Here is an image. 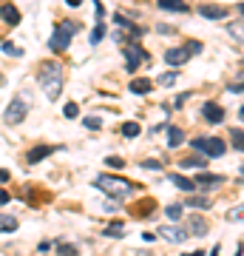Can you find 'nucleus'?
<instances>
[{"label":"nucleus","instance_id":"7c9ffc66","mask_svg":"<svg viewBox=\"0 0 244 256\" xmlns=\"http://www.w3.org/2000/svg\"><path fill=\"white\" fill-rule=\"evenodd\" d=\"M3 51H6V54H12V57H20V54H23V49H17L15 43H3Z\"/></svg>","mask_w":244,"mask_h":256},{"label":"nucleus","instance_id":"bb28decb","mask_svg":"<svg viewBox=\"0 0 244 256\" xmlns=\"http://www.w3.org/2000/svg\"><path fill=\"white\" fill-rule=\"evenodd\" d=\"M139 131H142V128H139L136 122H125V125H122V134L125 137H139Z\"/></svg>","mask_w":244,"mask_h":256},{"label":"nucleus","instance_id":"7ed1b4c3","mask_svg":"<svg viewBox=\"0 0 244 256\" xmlns=\"http://www.w3.org/2000/svg\"><path fill=\"white\" fill-rule=\"evenodd\" d=\"M77 34V26L71 23V20H63L57 29H54V34H51L49 40V49L51 51H65L68 46H71V37Z\"/></svg>","mask_w":244,"mask_h":256},{"label":"nucleus","instance_id":"f3484780","mask_svg":"<svg viewBox=\"0 0 244 256\" xmlns=\"http://www.w3.org/2000/svg\"><path fill=\"white\" fill-rule=\"evenodd\" d=\"M12 231H17V219L9 214H0V234H12Z\"/></svg>","mask_w":244,"mask_h":256},{"label":"nucleus","instance_id":"4be33fe9","mask_svg":"<svg viewBox=\"0 0 244 256\" xmlns=\"http://www.w3.org/2000/svg\"><path fill=\"white\" fill-rule=\"evenodd\" d=\"M182 208H185V205H168V208H165V214H168V219H182V214H185V211H182Z\"/></svg>","mask_w":244,"mask_h":256},{"label":"nucleus","instance_id":"f03ea898","mask_svg":"<svg viewBox=\"0 0 244 256\" xmlns=\"http://www.w3.org/2000/svg\"><path fill=\"white\" fill-rule=\"evenodd\" d=\"M94 185H97L99 191H105L108 197H114V199H125V197H131V194L136 191V185H131V182L119 179V177H108V174H99Z\"/></svg>","mask_w":244,"mask_h":256},{"label":"nucleus","instance_id":"393cba45","mask_svg":"<svg viewBox=\"0 0 244 256\" xmlns=\"http://www.w3.org/2000/svg\"><path fill=\"white\" fill-rule=\"evenodd\" d=\"M54 248H57V251H60V254H63V256H71V254H77V245H68V242H57Z\"/></svg>","mask_w":244,"mask_h":256},{"label":"nucleus","instance_id":"0eeeda50","mask_svg":"<svg viewBox=\"0 0 244 256\" xmlns=\"http://www.w3.org/2000/svg\"><path fill=\"white\" fill-rule=\"evenodd\" d=\"M190 54H193V51L188 49V46L168 49V51H165V63H168V66H182V63H188V60H190Z\"/></svg>","mask_w":244,"mask_h":256},{"label":"nucleus","instance_id":"2f4dec72","mask_svg":"<svg viewBox=\"0 0 244 256\" xmlns=\"http://www.w3.org/2000/svg\"><path fill=\"white\" fill-rule=\"evenodd\" d=\"M207 199H205V197H190V208H207Z\"/></svg>","mask_w":244,"mask_h":256},{"label":"nucleus","instance_id":"f704fd0d","mask_svg":"<svg viewBox=\"0 0 244 256\" xmlns=\"http://www.w3.org/2000/svg\"><path fill=\"white\" fill-rule=\"evenodd\" d=\"M94 12H97V20H102V17H105V6H102L99 0H94Z\"/></svg>","mask_w":244,"mask_h":256},{"label":"nucleus","instance_id":"5701e85b","mask_svg":"<svg viewBox=\"0 0 244 256\" xmlns=\"http://www.w3.org/2000/svg\"><path fill=\"white\" fill-rule=\"evenodd\" d=\"M102 37H105V26H102V20H99L97 26H94V32H91V46H97Z\"/></svg>","mask_w":244,"mask_h":256},{"label":"nucleus","instance_id":"e433bc0d","mask_svg":"<svg viewBox=\"0 0 244 256\" xmlns=\"http://www.w3.org/2000/svg\"><path fill=\"white\" fill-rule=\"evenodd\" d=\"M188 49L193 51V54H199V51H202V43H199V40H193V43H188Z\"/></svg>","mask_w":244,"mask_h":256},{"label":"nucleus","instance_id":"79ce46f5","mask_svg":"<svg viewBox=\"0 0 244 256\" xmlns=\"http://www.w3.org/2000/svg\"><path fill=\"white\" fill-rule=\"evenodd\" d=\"M239 117H242V119H244V105H242V111H239Z\"/></svg>","mask_w":244,"mask_h":256},{"label":"nucleus","instance_id":"a19ab883","mask_svg":"<svg viewBox=\"0 0 244 256\" xmlns=\"http://www.w3.org/2000/svg\"><path fill=\"white\" fill-rule=\"evenodd\" d=\"M65 3H68L71 9H77V6H80V0H65Z\"/></svg>","mask_w":244,"mask_h":256},{"label":"nucleus","instance_id":"f8f14e48","mask_svg":"<svg viewBox=\"0 0 244 256\" xmlns=\"http://www.w3.org/2000/svg\"><path fill=\"white\" fill-rule=\"evenodd\" d=\"M182 142H185V131L176 128V125H170L168 128V148H179Z\"/></svg>","mask_w":244,"mask_h":256},{"label":"nucleus","instance_id":"2eb2a0df","mask_svg":"<svg viewBox=\"0 0 244 256\" xmlns=\"http://www.w3.org/2000/svg\"><path fill=\"white\" fill-rule=\"evenodd\" d=\"M156 6L165 9V12H182V15L188 12V3H185V0H159Z\"/></svg>","mask_w":244,"mask_h":256},{"label":"nucleus","instance_id":"9d476101","mask_svg":"<svg viewBox=\"0 0 244 256\" xmlns=\"http://www.w3.org/2000/svg\"><path fill=\"white\" fill-rule=\"evenodd\" d=\"M199 15H202V17H207V20H222V17H227V9L205 3V6H199Z\"/></svg>","mask_w":244,"mask_h":256},{"label":"nucleus","instance_id":"ddd939ff","mask_svg":"<svg viewBox=\"0 0 244 256\" xmlns=\"http://www.w3.org/2000/svg\"><path fill=\"white\" fill-rule=\"evenodd\" d=\"M188 231H190L193 236H205V234H207V222L202 219V217H190V222H188Z\"/></svg>","mask_w":244,"mask_h":256},{"label":"nucleus","instance_id":"20e7f679","mask_svg":"<svg viewBox=\"0 0 244 256\" xmlns=\"http://www.w3.org/2000/svg\"><path fill=\"white\" fill-rule=\"evenodd\" d=\"M190 148L207 154V157H222V154L227 151V145H225L222 139H216V137H199V139H190Z\"/></svg>","mask_w":244,"mask_h":256},{"label":"nucleus","instance_id":"f257e3e1","mask_svg":"<svg viewBox=\"0 0 244 256\" xmlns=\"http://www.w3.org/2000/svg\"><path fill=\"white\" fill-rule=\"evenodd\" d=\"M37 83L43 85V91H46L51 100H54V97L63 91V71H60V66L43 63V66H40V71H37Z\"/></svg>","mask_w":244,"mask_h":256},{"label":"nucleus","instance_id":"412c9836","mask_svg":"<svg viewBox=\"0 0 244 256\" xmlns=\"http://www.w3.org/2000/svg\"><path fill=\"white\" fill-rule=\"evenodd\" d=\"M179 165H182V168H205L207 162H205L202 157H185V159H182Z\"/></svg>","mask_w":244,"mask_h":256},{"label":"nucleus","instance_id":"c756f323","mask_svg":"<svg viewBox=\"0 0 244 256\" xmlns=\"http://www.w3.org/2000/svg\"><path fill=\"white\" fill-rule=\"evenodd\" d=\"M82 122H85V128H91V131H97V128H102V119H99V117H85Z\"/></svg>","mask_w":244,"mask_h":256},{"label":"nucleus","instance_id":"6e6552de","mask_svg":"<svg viewBox=\"0 0 244 256\" xmlns=\"http://www.w3.org/2000/svg\"><path fill=\"white\" fill-rule=\"evenodd\" d=\"M159 236L168 239V242H176V245H182L185 239L190 236V231H185V228H179V225H165L162 231H159Z\"/></svg>","mask_w":244,"mask_h":256},{"label":"nucleus","instance_id":"a211bd4d","mask_svg":"<svg viewBox=\"0 0 244 256\" xmlns=\"http://www.w3.org/2000/svg\"><path fill=\"white\" fill-rule=\"evenodd\" d=\"M54 151L51 145H40V148H34V151H29V162H40V159H46L49 154Z\"/></svg>","mask_w":244,"mask_h":256},{"label":"nucleus","instance_id":"aec40b11","mask_svg":"<svg viewBox=\"0 0 244 256\" xmlns=\"http://www.w3.org/2000/svg\"><path fill=\"white\" fill-rule=\"evenodd\" d=\"M131 91L133 94H148L150 91V80H142V77L139 80H131Z\"/></svg>","mask_w":244,"mask_h":256},{"label":"nucleus","instance_id":"39448f33","mask_svg":"<svg viewBox=\"0 0 244 256\" xmlns=\"http://www.w3.org/2000/svg\"><path fill=\"white\" fill-rule=\"evenodd\" d=\"M26 117H29V102L23 100V97H15V100L6 105V122L17 125V122H23Z\"/></svg>","mask_w":244,"mask_h":256},{"label":"nucleus","instance_id":"ea45409f","mask_svg":"<svg viewBox=\"0 0 244 256\" xmlns=\"http://www.w3.org/2000/svg\"><path fill=\"white\" fill-rule=\"evenodd\" d=\"M9 202V194H6V191H0V205H6Z\"/></svg>","mask_w":244,"mask_h":256},{"label":"nucleus","instance_id":"4468645a","mask_svg":"<svg viewBox=\"0 0 244 256\" xmlns=\"http://www.w3.org/2000/svg\"><path fill=\"white\" fill-rule=\"evenodd\" d=\"M0 17L6 20V23H12V26H17L20 23V12H17L12 3H6V6H0Z\"/></svg>","mask_w":244,"mask_h":256},{"label":"nucleus","instance_id":"4c0bfd02","mask_svg":"<svg viewBox=\"0 0 244 256\" xmlns=\"http://www.w3.org/2000/svg\"><path fill=\"white\" fill-rule=\"evenodd\" d=\"M173 32H176L173 26H159V34H173Z\"/></svg>","mask_w":244,"mask_h":256},{"label":"nucleus","instance_id":"9b49d317","mask_svg":"<svg viewBox=\"0 0 244 256\" xmlns=\"http://www.w3.org/2000/svg\"><path fill=\"white\" fill-rule=\"evenodd\" d=\"M168 179H170V182H173L176 188H182V191H188V194H190L193 188H199V185H196V179H188V177H182V174H170Z\"/></svg>","mask_w":244,"mask_h":256},{"label":"nucleus","instance_id":"c85d7f7f","mask_svg":"<svg viewBox=\"0 0 244 256\" xmlns=\"http://www.w3.org/2000/svg\"><path fill=\"white\" fill-rule=\"evenodd\" d=\"M230 137H233V145H236L239 151H244V131H236V128H233Z\"/></svg>","mask_w":244,"mask_h":256},{"label":"nucleus","instance_id":"6ab92c4d","mask_svg":"<svg viewBox=\"0 0 244 256\" xmlns=\"http://www.w3.org/2000/svg\"><path fill=\"white\" fill-rule=\"evenodd\" d=\"M227 32H230V37H236V40L244 46V20H239V23H230Z\"/></svg>","mask_w":244,"mask_h":256},{"label":"nucleus","instance_id":"b1692460","mask_svg":"<svg viewBox=\"0 0 244 256\" xmlns=\"http://www.w3.org/2000/svg\"><path fill=\"white\" fill-rule=\"evenodd\" d=\"M105 236H125V228H122L119 222H114V225L105 228Z\"/></svg>","mask_w":244,"mask_h":256},{"label":"nucleus","instance_id":"1a4fd4ad","mask_svg":"<svg viewBox=\"0 0 244 256\" xmlns=\"http://www.w3.org/2000/svg\"><path fill=\"white\" fill-rule=\"evenodd\" d=\"M202 114H205L207 122L216 125V122H222V119H225V108H222L219 102H205V105H202Z\"/></svg>","mask_w":244,"mask_h":256},{"label":"nucleus","instance_id":"a878e982","mask_svg":"<svg viewBox=\"0 0 244 256\" xmlns=\"http://www.w3.org/2000/svg\"><path fill=\"white\" fill-rule=\"evenodd\" d=\"M227 219H230V222H242V219H244V202L239 205V208L227 211Z\"/></svg>","mask_w":244,"mask_h":256},{"label":"nucleus","instance_id":"58836bf2","mask_svg":"<svg viewBox=\"0 0 244 256\" xmlns=\"http://www.w3.org/2000/svg\"><path fill=\"white\" fill-rule=\"evenodd\" d=\"M0 182H9V171L6 168H0Z\"/></svg>","mask_w":244,"mask_h":256},{"label":"nucleus","instance_id":"c9c22d12","mask_svg":"<svg viewBox=\"0 0 244 256\" xmlns=\"http://www.w3.org/2000/svg\"><path fill=\"white\" fill-rule=\"evenodd\" d=\"M105 162H108V165H111V168H122V165H125V162H122V159H119V157H108V159H105Z\"/></svg>","mask_w":244,"mask_h":256},{"label":"nucleus","instance_id":"dca6fc26","mask_svg":"<svg viewBox=\"0 0 244 256\" xmlns=\"http://www.w3.org/2000/svg\"><path fill=\"white\" fill-rule=\"evenodd\" d=\"M219 182H225V177H219V174H199L196 177V185H202V188L219 185Z\"/></svg>","mask_w":244,"mask_h":256},{"label":"nucleus","instance_id":"473e14b6","mask_svg":"<svg viewBox=\"0 0 244 256\" xmlns=\"http://www.w3.org/2000/svg\"><path fill=\"white\" fill-rule=\"evenodd\" d=\"M159 83H162V85H173V83H176V74H173V71H168V74L159 77Z\"/></svg>","mask_w":244,"mask_h":256},{"label":"nucleus","instance_id":"72a5a7b5","mask_svg":"<svg viewBox=\"0 0 244 256\" xmlns=\"http://www.w3.org/2000/svg\"><path fill=\"white\" fill-rule=\"evenodd\" d=\"M142 165H145L148 171H162V165H159V162H156V159H145V162H142Z\"/></svg>","mask_w":244,"mask_h":256},{"label":"nucleus","instance_id":"cd10ccee","mask_svg":"<svg viewBox=\"0 0 244 256\" xmlns=\"http://www.w3.org/2000/svg\"><path fill=\"white\" fill-rule=\"evenodd\" d=\"M63 114H65L68 119H77V117H80V108H77V102H68V105L63 108Z\"/></svg>","mask_w":244,"mask_h":256},{"label":"nucleus","instance_id":"37998d69","mask_svg":"<svg viewBox=\"0 0 244 256\" xmlns=\"http://www.w3.org/2000/svg\"><path fill=\"white\" fill-rule=\"evenodd\" d=\"M242 15H244V3H242Z\"/></svg>","mask_w":244,"mask_h":256},{"label":"nucleus","instance_id":"423d86ee","mask_svg":"<svg viewBox=\"0 0 244 256\" xmlns=\"http://www.w3.org/2000/svg\"><path fill=\"white\" fill-rule=\"evenodd\" d=\"M122 51H125V60H128V63H125V68H128V71H136V66H139V63L148 57L145 49H142V46H136V43H131V46L125 43V46H122Z\"/></svg>","mask_w":244,"mask_h":256}]
</instances>
